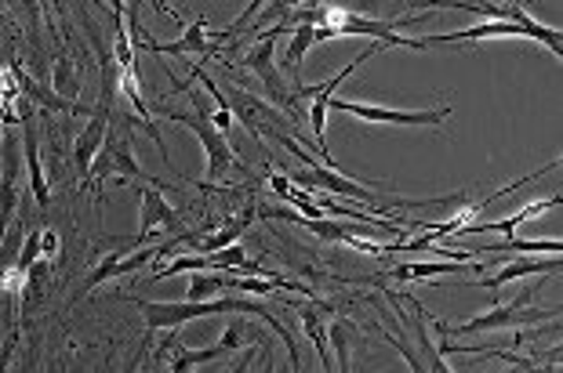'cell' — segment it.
Wrapping results in <instances>:
<instances>
[{
    "mask_svg": "<svg viewBox=\"0 0 563 373\" xmlns=\"http://www.w3.org/2000/svg\"><path fill=\"white\" fill-rule=\"evenodd\" d=\"M139 200H142V214H139V236H134V246H145L153 236H186V221L172 203H167L164 189H153V185H142L139 189Z\"/></svg>",
    "mask_w": 563,
    "mask_h": 373,
    "instance_id": "9",
    "label": "cell"
},
{
    "mask_svg": "<svg viewBox=\"0 0 563 373\" xmlns=\"http://www.w3.org/2000/svg\"><path fill=\"white\" fill-rule=\"evenodd\" d=\"M22 164H26L33 200H37V207L44 210V207L51 203V185H48V175H44V164H40V139H37V128H33V120H26V117H22Z\"/></svg>",
    "mask_w": 563,
    "mask_h": 373,
    "instance_id": "13",
    "label": "cell"
},
{
    "mask_svg": "<svg viewBox=\"0 0 563 373\" xmlns=\"http://www.w3.org/2000/svg\"><path fill=\"white\" fill-rule=\"evenodd\" d=\"M11 352H15V337H8V341L0 345V373L8 370V359H11Z\"/></svg>",
    "mask_w": 563,
    "mask_h": 373,
    "instance_id": "32",
    "label": "cell"
},
{
    "mask_svg": "<svg viewBox=\"0 0 563 373\" xmlns=\"http://www.w3.org/2000/svg\"><path fill=\"white\" fill-rule=\"evenodd\" d=\"M189 232H193V229H189ZM189 232L175 236V240H167V243H145V246H134V251L103 254V257H98V265L92 268V273H87V290H95V287H103V282H109V279L131 276V273H139V268H145V265L161 262V257L172 254L178 243L189 240Z\"/></svg>",
    "mask_w": 563,
    "mask_h": 373,
    "instance_id": "7",
    "label": "cell"
},
{
    "mask_svg": "<svg viewBox=\"0 0 563 373\" xmlns=\"http://www.w3.org/2000/svg\"><path fill=\"white\" fill-rule=\"evenodd\" d=\"M55 254H59V232L55 229H40V262H55Z\"/></svg>",
    "mask_w": 563,
    "mask_h": 373,
    "instance_id": "29",
    "label": "cell"
},
{
    "mask_svg": "<svg viewBox=\"0 0 563 373\" xmlns=\"http://www.w3.org/2000/svg\"><path fill=\"white\" fill-rule=\"evenodd\" d=\"M255 356H258V345H251V348H244V356L236 359V363H230L222 373H247L251 370V363H255Z\"/></svg>",
    "mask_w": 563,
    "mask_h": 373,
    "instance_id": "30",
    "label": "cell"
},
{
    "mask_svg": "<svg viewBox=\"0 0 563 373\" xmlns=\"http://www.w3.org/2000/svg\"><path fill=\"white\" fill-rule=\"evenodd\" d=\"M156 359H172V373H193V366H204V363H215V359H225L230 352H225L222 345L215 348H200V352H193V348H186L183 334L172 330L164 337V345H156Z\"/></svg>",
    "mask_w": 563,
    "mask_h": 373,
    "instance_id": "11",
    "label": "cell"
},
{
    "mask_svg": "<svg viewBox=\"0 0 563 373\" xmlns=\"http://www.w3.org/2000/svg\"><path fill=\"white\" fill-rule=\"evenodd\" d=\"M0 95H15V73L0 65Z\"/></svg>",
    "mask_w": 563,
    "mask_h": 373,
    "instance_id": "31",
    "label": "cell"
},
{
    "mask_svg": "<svg viewBox=\"0 0 563 373\" xmlns=\"http://www.w3.org/2000/svg\"><path fill=\"white\" fill-rule=\"evenodd\" d=\"M328 109L349 112L356 120L367 123H392V128H441V123L450 117V106L441 109H382V106H367V101H353V98H331Z\"/></svg>",
    "mask_w": 563,
    "mask_h": 373,
    "instance_id": "8",
    "label": "cell"
},
{
    "mask_svg": "<svg viewBox=\"0 0 563 373\" xmlns=\"http://www.w3.org/2000/svg\"><path fill=\"white\" fill-rule=\"evenodd\" d=\"M356 326L345 323V320H335L328 326V345L335 348V359H338V373H353V341H356Z\"/></svg>",
    "mask_w": 563,
    "mask_h": 373,
    "instance_id": "24",
    "label": "cell"
},
{
    "mask_svg": "<svg viewBox=\"0 0 563 373\" xmlns=\"http://www.w3.org/2000/svg\"><path fill=\"white\" fill-rule=\"evenodd\" d=\"M22 142H8L4 149V171H0V243H4V236L11 229V218H15L19 210V200H22V171H26V164H22Z\"/></svg>",
    "mask_w": 563,
    "mask_h": 373,
    "instance_id": "10",
    "label": "cell"
},
{
    "mask_svg": "<svg viewBox=\"0 0 563 373\" xmlns=\"http://www.w3.org/2000/svg\"><path fill=\"white\" fill-rule=\"evenodd\" d=\"M288 26H277L269 29V33H262V37H258L251 48H247V55L241 59V65L247 73H255V81L262 84V98L269 101V106L273 109H284L288 117H295V123H306V109L309 106H302L298 101V95H295V87L288 84V76L280 73V65H277V59H273V48H277V37L280 33H284Z\"/></svg>",
    "mask_w": 563,
    "mask_h": 373,
    "instance_id": "3",
    "label": "cell"
},
{
    "mask_svg": "<svg viewBox=\"0 0 563 373\" xmlns=\"http://www.w3.org/2000/svg\"><path fill=\"white\" fill-rule=\"evenodd\" d=\"M156 117L172 120V123H178V128H189L200 139V145H204V182L200 185L219 189L233 171H247L241 153L233 149L230 139H225L211 120L197 117V112H183V109H156Z\"/></svg>",
    "mask_w": 563,
    "mask_h": 373,
    "instance_id": "4",
    "label": "cell"
},
{
    "mask_svg": "<svg viewBox=\"0 0 563 373\" xmlns=\"http://www.w3.org/2000/svg\"><path fill=\"white\" fill-rule=\"evenodd\" d=\"M560 207V196H542V200H535V203H527V207H520L516 214H509V218H499V221H469V225H461V229L455 236H469V232H499L509 240L516 225H527V221H535V218H542L546 210H553Z\"/></svg>",
    "mask_w": 563,
    "mask_h": 373,
    "instance_id": "15",
    "label": "cell"
},
{
    "mask_svg": "<svg viewBox=\"0 0 563 373\" xmlns=\"http://www.w3.org/2000/svg\"><path fill=\"white\" fill-rule=\"evenodd\" d=\"M81 87H84V76H81V70H77L73 55H70V51H62L59 59H55L51 92L59 95V98H66V101H77V95H81Z\"/></svg>",
    "mask_w": 563,
    "mask_h": 373,
    "instance_id": "23",
    "label": "cell"
},
{
    "mask_svg": "<svg viewBox=\"0 0 563 373\" xmlns=\"http://www.w3.org/2000/svg\"><path fill=\"white\" fill-rule=\"evenodd\" d=\"M37 262H40V229H33V232L26 236V240H22V251H19V257H15V265L26 268V273H30V268L37 265Z\"/></svg>",
    "mask_w": 563,
    "mask_h": 373,
    "instance_id": "28",
    "label": "cell"
},
{
    "mask_svg": "<svg viewBox=\"0 0 563 373\" xmlns=\"http://www.w3.org/2000/svg\"><path fill=\"white\" fill-rule=\"evenodd\" d=\"M397 320L403 323V330H411L414 334V348H419V356L425 359V366H430V373H455L447 366V359L441 352V345L433 341V334H430V326H425V320H411L408 312H392Z\"/></svg>",
    "mask_w": 563,
    "mask_h": 373,
    "instance_id": "17",
    "label": "cell"
},
{
    "mask_svg": "<svg viewBox=\"0 0 563 373\" xmlns=\"http://www.w3.org/2000/svg\"><path fill=\"white\" fill-rule=\"evenodd\" d=\"M0 290L11 293V298H26L30 293V273L19 265H8L4 273H0Z\"/></svg>",
    "mask_w": 563,
    "mask_h": 373,
    "instance_id": "27",
    "label": "cell"
},
{
    "mask_svg": "<svg viewBox=\"0 0 563 373\" xmlns=\"http://www.w3.org/2000/svg\"><path fill=\"white\" fill-rule=\"evenodd\" d=\"M134 304H139V312L145 315V330H178L183 323L204 320V315L208 320L211 315H230V312L255 315V320L273 326L280 341L288 345L291 366H295V373H302V356H298V345H295V337H291V330L266 309V304L247 301L244 293H230V298H215V301H142V298H134Z\"/></svg>",
    "mask_w": 563,
    "mask_h": 373,
    "instance_id": "2",
    "label": "cell"
},
{
    "mask_svg": "<svg viewBox=\"0 0 563 373\" xmlns=\"http://www.w3.org/2000/svg\"><path fill=\"white\" fill-rule=\"evenodd\" d=\"M302 315V330L317 348L320 363H324V373H335V363H331V345H328V330H324V315H320V301L317 304H306V309L298 312Z\"/></svg>",
    "mask_w": 563,
    "mask_h": 373,
    "instance_id": "21",
    "label": "cell"
},
{
    "mask_svg": "<svg viewBox=\"0 0 563 373\" xmlns=\"http://www.w3.org/2000/svg\"><path fill=\"white\" fill-rule=\"evenodd\" d=\"M11 73H15V81H19V87H22V95L37 101V106H40L44 112H73V117H92V112H95L92 106H81V101H66V98H59V95L51 92L48 84H40L37 76H30L26 70H22L19 62L11 65Z\"/></svg>",
    "mask_w": 563,
    "mask_h": 373,
    "instance_id": "14",
    "label": "cell"
},
{
    "mask_svg": "<svg viewBox=\"0 0 563 373\" xmlns=\"http://www.w3.org/2000/svg\"><path fill=\"white\" fill-rule=\"evenodd\" d=\"M502 37H520V40H538L542 48L553 55L563 51V37L556 26H538V29H524L513 26V22H483V26H469V29H455V33H433V37H422L425 48H436V44H461V40H502Z\"/></svg>",
    "mask_w": 563,
    "mask_h": 373,
    "instance_id": "6",
    "label": "cell"
},
{
    "mask_svg": "<svg viewBox=\"0 0 563 373\" xmlns=\"http://www.w3.org/2000/svg\"><path fill=\"white\" fill-rule=\"evenodd\" d=\"M109 120H113V112L95 109L92 120H87V128L81 131V139L73 142V164H77V175H81V185L87 182L95 156H98V149H103L106 134H109Z\"/></svg>",
    "mask_w": 563,
    "mask_h": 373,
    "instance_id": "12",
    "label": "cell"
},
{
    "mask_svg": "<svg viewBox=\"0 0 563 373\" xmlns=\"http://www.w3.org/2000/svg\"><path fill=\"white\" fill-rule=\"evenodd\" d=\"M560 268H563L560 257H549V262H538V257H520V262L502 265L499 273L480 276V287H483V290H499V287H509V282H516V279H527V276H549V273H560Z\"/></svg>",
    "mask_w": 563,
    "mask_h": 373,
    "instance_id": "16",
    "label": "cell"
},
{
    "mask_svg": "<svg viewBox=\"0 0 563 373\" xmlns=\"http://www.w3.org/2000/svg\"><path fill=\"white\" fill-rule=\"evenodd\" d=\"M269 139L280 142L284 149L295 156L298 167H291L284 175L295 189H313L320 196H338V200H353L360 210L375 214V218H389V210H414V207H444V203L466 200V192H455V196H433V200H403V196H386L378 185H364L356 178H345L342 171H331V167L317 164L313 156L302 149L298 139H288L284 131H269Z\"/></svg>",
    "mask_w": 563,
    "mask_h": 373,
    "instance_id": "1",
    "label": "cell"
},
{
    "mask_svg": "<svg viewBox=\"0 0 563 373\" xmlns=\"http://www.w3.org/2000/svg\"><path fill=\"white\" fill-rule=\"evenodd\" d=\"M535 287H524L509 304H494L491 312L477 315V320L461 323V326H444L436 323V337H466V334H488V330H520L527 323H546L560 315L556 309H531Z\"/></svg>",
    "mask_w": 563,
    "mask_h": 373,
    "instance_id": "5",
    "label": "cell"
},
{
    "mask_svg": "<svg viewBox=\"0 0 563 373\" xmlns=\"http://www.w3.org/2000/svg\"><path fill=\"white\" fill-rule=\"evenodd\" d=\"M483 254H560L563 251V243L560 240H502V243H488V246H480Z\"/></svg>",
    "mask_w": 563,
    "mask_h": 373,
    "instance_id": "26",
    "label": "cell"
},
{
    "mask_svg": "<svg viewBox=\"0 0 563 373\" xmlns=\"http://www.w3.org/2000/svg\"><path fill=\"white\" fill-rule=\"evenodd\" d=\"M139 373H145V370H139Z\"/></svg>",
    "mask_w": 563,
    "mask_h": 373,
    "instance_id": "34",
    "label": "cell"
},
{
    "mask_svg": "<svg viewBox=\"0 0 563 373\" xmlns=\"http://www.w3.org/2000/svg\"><path fill=\"white\" fill-rule=\"evenodd\" d=\"M269 373H288V370H277V366H269Z\"/></svg>",
    "mask_w": 563,
    "mask_h": 373,
    "instance_id": "33",
    "label": "cell"
},
{
    "mask_svg": "<svg viewBox=\"0 0 563 373\" xmlns=\"http://www.w3.org/2000/svg\"><path fill=\"white\" fill-rule=\"evenodd\" d=\"M444 8H461V11H472V15H488V22H513V26H524V29H538L542 22L531 19L520 4H444Z\"/></svg>",
    "mask_w": 563,
    "mask_h": 373,
    "instance_id": "20",
    "label": "cell"
},
{
    "mask_svg": "<svg viewBox=\"0 0 563 373\" xmlns=\"http://www.w3.org/2000/svg\"><path fill=\"white\" fill-rule=\"evenodd\" d=\"M466 273V262H408V265H397L389 273V279H400V282H419V279H433V276H458Z\"/></svg>",
    "mask_w": 563,
    "mask_h": 373,
    "instance_id": "22",
    "label": "cell"
},
{
    "mask_svg": "<svg viewBox=\"0 0 563 373\" xmlns=\"http://www.w3.org/2000/svg\"><path fill=\"white\" fill-rule=\"evenodd\" d=\"M251 221H255V207H247V210L241 214V218H233L222 232H215V236H208V232L200 236V232H193V240H189V243H197L200 254H219V251H225V246H236V243H241V236H244V229H247Z\"/></svg>",
    "mask_w": 563,
    "mask_h": 373,
    "instance_id": "18",
    "label": "cell"
},
{
    "mask_svg": "<svg viewBox=\"0 0 563 373\" xmlns=\"http://www.w3.org/2000/svg\"><path fill=\"white\" fill-rule=\"evenodd\" d=\"M291 29H295V33H291L288 51H284V70H288L291 76H295V84H298L302 62H306L309 48L317 44V26H313V22H295ZM284 70H280V73H284Z\"/></svg>",
    "mask_w": 563,
    "mask_h": 373,
    "instance_id": "19",
    "label": "cell"
},
{
    "mask_svg": "<svg viewBox=\"0 0 563 373\" xmlns=\"http://www.w3.org/2000/svg\"><path fill=\"white\" fill-rule=\"evenodd\" d=\"M230 290V273H189L186 301H215Z\"/></svg>",
    "mask_w": 563,
    "mask_h": 373,
    "instance_id": "25",
    "label": "cell"
}]
</instances>
